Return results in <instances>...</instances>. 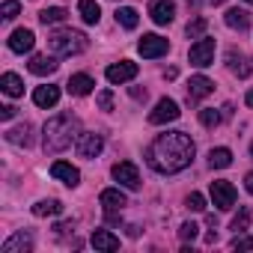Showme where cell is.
Listing matches in <instances>:
<instances>
[{"label": "cell", "mask_w": 253, "mask_h": 253, "mask_svg": "<svg viewBox=\"0 0 253 253\" xmlns=\"http://www.w3.org/2000/svg\"><path fill=\"white\" fill-rule=\"evenodd\" d=\"M194 140L191 134L185 131H167V134H158L149 149H146V161L155 173L161 176H173V173H182L191 161H194Z\"/></svg>", "instance_id": "cell-1"}, {"label": "cell", "mask_w": 253, "mask_h": 253, "mask_svg": "<svg viewBox=\"0 0 253 253\" xmlns=\"http://www.w3.org/2000/svg\"><path fill=\"white\" fill-rule=\"evenodd\" d=\"M72 140H78V119L72 113H57L54 119L45 122V137H42V149L48 155L66 152L72 146Z\"/></svg>", "instance_id": "cell-2"}, {"label": "cell", "mask_w": 253, "mask_h": 253, "mask_svg": "<svg viewBox=\"0 0 253 253\" xmlns=\"http://www.w3.org/2000/svg\"><path fill=\"white\" fill-rule=\"evenodd\" d=\"M51 51L54 54H60V57H72V54H81V51H86V45H89V39L81 33V30H60V33H54L51 36Z\"/></svg>", "instance_id": "cell-3"}, {"label": "cell", "mask_w": 253, "mask_h": 253, "mask_svg": "<svg viewBox=\"0 0 253 253\" xmlns=\"http://www.w3.org/2000/svg\"><path fill=\"white\" fill-rule=\"evenodd\" d=\"M188 60H191V66H200V69L211 66V63H214V39H211V36L197 39V42L191 45V51H188Z\"/></svg>", "instance_id": "cell-4"}, {"label": "cell", "mask_w": 253, "mask_h": 253, "mask_svg": "<svg viewBox=\"0 0 253 253\" xmlns=\"http://www.w3.org/2000/svg\"><path fill=\"white\" fill-rule=\"evenodd\" d=\"M137 51H140L146 60H158V57H164V54L170 51V42H167L164 36H158V33H143V39L137 42Z\"/></svg>", "instance_id": "cell-5"}, {"label": "cell", "mask_w": 253, "mask_h": 253, "mask_svg": "<svg viewBox=\"0 0 253 253\" xmlns=\"http://www.w3.org/2000/svg\"><path fill=\"white\" fill-rule=\"evenodd\" d=\"M113 179L119 182V185H125L128 191H137L140 188V170H137V164H131V161H119V164H113Z\"/></svg>", "instance_id": "cell-6"}, {"label": "cell", "mask_w": 253, "mask_h": 253, "mask_svg": "<svg viewBox=\"0 0 253 253\" xmlns=\"http://www.w3.org/2000/svg\"><path fill=\"white\" fill-rule=\"evenodd\" d=\"M101 149H104V140H101V134L84 131V134H78V140H75V152H78L81 158H95Z\"/></svg>", "instance_id": "cell-7"}, {"label": "cell", "mask_w": 253, "mask_h": 253, "mask_svg": "<svg viewBox=\"0 0 253 253\" xmlns=\"http://www.w3.org/2000/svg\"><path fill=\"white\" fill-rule=\"evenodd\" d=\"M179 104L173 101V98H161L158 104H155V110L149 113V122L152 125H164V122H173V119H179Z\"/></svg>", "instance_id": "cell-8"}, {"label": "cell", "mask_w": 253, "mask_h": 253, "mask_svg": "<svg viewBox=\"0 0 253 253\" xmlns=\"http://www.w3.org/2000/svg\"><path fill=\"white\" fill-rule=\"evenodd\" d=\"M211 92H214V81H209L206 75H194L188 81V104H197L200 98H206Z\"/></svg>", "instance_id": "cell-9"}, {"label": "cell", "mask_w": 253, "mask_h": 253, "mask_svg": "<svg viewBox=\"0 0 253 253\" xmlns=\"http://www.w3.org/2000/svg\"><path fill=\"white\" fill-rule=\"evenodd\" d=\"M211 200H214V206L217 209H232L235 206V188L229 185V182H223V179H217V182H211Z\"/></svg>", "instance_id": "cell-10"}, {"label": "cell", "mask_w": 253, "mask_h": 253, "mask_svg": "<svg viewBox=\"0 0 253 253\" xmlns=\"http://www.w3.org/2000/svg\"><path fill=\"white\" fill-rule=\"evenodd\" d=\"M98 203H101V209H104L107 214H113V211H122L125 206H128V197H125L119 188H104V191L98 194Z\"/></svg>", "instance_id": "cell-11"}, {"label": "cell", "mask_w": 253, "mask_h": 253, "mask_svg": "<svg viewBox=\"0 0 253 253\" xmlns=\"http://www.w3.org/2000/svg\"><path fill=\"white\" fill-rule=\"evenodd\" d=\"M107 81L110 84H125V81H131V78H137V63H131V60H122V63H113V66H107Z\"/></svg>", "instance_id": "cell-12"}, {"label": "cell", "mask_w": 253, "mask_h": 253, "mask_svg": "<svg viewBox=\"0 0 253 253\" xmlns=\"http://www.w3.org/2000/svg\"><path fill=\"white\" fill-rule=\"evenodd\" d=\"M149 18L155 21V24H170L173 18H176V6H173V0H152L149 3Z\"/></svg>", "instance_id": "cell-13"}, {"label": "cell", "mask_w": 253, "mask_h": 253, "mask_svg": "<svg viewBox=\"0 0 253 253\" xmlns=\"http://www.w3.org/2000/svg\"><path fill=\"white\" fill-rule=\"evenodd\" d=\"M51 176L60 179V182L69 185V188H78V182H81L78 167H72V164H66V161H54V164H51Z\"/></svg>", "instance_id": "cell-14"}, {"label": "cell", "mask_w": 253, "mask_h": 253, "mask_svg": "<svg viewBox=\"0 0 253 253\" xmlns=\"http://www.w3.org/2000/svg\"><path fill=\"white\" fill-rule=\"evenodd\" d=\"M33 42H36L33 30L21 27V30H15V33L9 36V51H15V54H27V51H33Z\"/></svg>", "instance_id": "cell-15"}, {"label": "cell", "mask_w": 253, "mask_h": 253, "mask_svg": "<svg viewBox=\"0 0 253 253\" xmlns=\"http://www.w3.org/2000/svg\"><path fill=\"white\" fill-rule=\"evenodd\" d=\"M57 101H60V86L45 84V86H36L33 89V104L36 107H54Z\"/></svg>", "instance_id": "cell-16"}, {"label": "cell", "mask_w": 253, "mask_h": 253, "mask_svg": "<svg viewBox=\"0 0 253 253\" xmlns=\"http://www.w3.org/2000/svg\"><path fill=\"white\" fill-rule=\"evenodd\" d=\"M30 247H33L30 232H15L12 238H6V241H3L0 253H30Z\"/></svg>", "instance_id": "cell-17"}, {"label": "cell", "mask_w": 253, "mask_h": 253, "mask_svg": "<svg viewBox=\"0 0 253 253\" xmlns=\"http://www.w3.org/2000/svg\"><path fill=\"white\" fill-rule=\"evenodd\" d=\"M57 60L54 57H48V54H36V57H30V63H27V69L33 72V75H39V78H45V75H54L57 72Z\"/></svg>", "instance_id": "cell-18"}, {"label": "cell", "mask_w": 253, "mask_h": 253, "mask_svg": "<svg viewBox=\"0 0 253 253\" xmlns=\"http://www.w3.org/2000/svg\"><path fill=\"white\" fill-rule=\"evenodd\" d=\"M226 66L238 75V78H247L253 75V60L247 54H235V51H226Z\"/></svg>", "instance_id": "cell-19"}, {"label": "cell", "mask_w": 253, "mask_h": 253, "mask_svg": "<svg viewBox=\"0 0 253 253\" xmlns=\"http://www.w3.org/2000/svg\"><path fill=\"white\" fill-rule=\"evenodd\" d=\"M6 140H9L12 146H30V143H33V125H30V122L15 125V128L6 131Z\"/></svg>", "instance_id": "cell-20"}, {"label": "cell", "mask_w": 253, "mask_h": 253, "mask_svg": "<svg viewBox=\"0 0 253 253\" xmlns=\"http://www.w3.org/2000/svg\"><path fill=\"white\" fill-rule=\"evenodd\" d=\"M89 241H92V247H95V250H104V253L119 250V238H116L113 232H107V229H95Z\"/></svg>", "instance_id": "cell-21"}, {"label": "cell", "mask_w": 253, "mask_h": 253, "mask_svg": "<svg viewBox=\"0 0 253 253\" xmlns=\"http://www.w3.org/2000/svg\"><path fill=\"white\" fill-rule=\"evenodd\" d=\"M92 86H95V81H92L89 75H72L69 84H66V89H69L72 95H89Z\"/></svg>", "instance_id": "cell-22"}, {"label": "cell", "mask_w": 253, "mask_h": 253, "mask_svg": "<svg viewBox=\"0 0 253 253\" xmlns=\"http://www.w3.org/2000/svg\"><path fill=\"white\" fill-rule=\"evenodd\" d=\"M0 89H3L6 95H12V98H18V95H24V81L15 72H6L3 78H0Z\"/></svg>", "instance_id": "cell-23"}, {"label": "cell", "mask_w": 253, "mask_h": 253, "mask_svg": "<svg viewBox=\"0 0 253 253\" xmlns=\"http://www.w3.org/2000/svg\"><path fill=\"white\" fill-rule=\"evenodd\" d=\"M223 21H226V27H232V30H238V33H244V30L250 27V15H247L244 9H226Z\"/></svg>", "instance_id": "cell-24"}, {"label": "cell", "mask_w": 253, "mask_h": 253, "mask_svg": "<svg viewBox=\"0 0 253 253\" xmlns=\"http://www.w3.org/2000/svg\"><path fill=\"white\" fill-rule=\"evenodd\" d=\"M33 214L36 217H57V214H63V203L60 200H39L33 206Z\"/></svg>", "instance_id": "cell-25"}, {"label": "cell", "mask_w": 253, "mask_h": 253, "mask_svg": "<svg viewBox=\"0 0 253 253\" xmlns=\"http://www.w3.org/2000/svg\"><path fill=\"white\" fill-rule=\"evenodd\" d=\"M78 12L86 24H98V18H101V9L95 0H78Z\"/></svg>", "instance_id": "cell-26"}, {"label": "cell", "mask_w": 253, "mask_h": 253, "mask_svg": "<svg viewBox=\"0 0 253 253\" xmlns=\"http://www.w3.org/2000/svg\"><path fill=\"white\" fill-rule=\"evenodd\" d=\"M137 21H140L137 9H131V6H119V9H116V24H122L125 30H134Z\"/></svg>", "instance_id": "cell-27"}, {"label": "cell", "mask_w": 253, "mask_h": 253, "mask_svg": "<svg viewBox=\"0 0 253 253\" xmlns=\"http://www.w3.org/2000/svg\"><path fill=\"white\" fill-rule=\"evenodd\" d=\"M209 164H211L214 170H223V167H229V164H232V152H229L226 146H217V149H211V152H209Z\"/></svg>", "instance_id": "cell-28"}, {"label": "cell", "mask_w": 253, "mask_h": 253, "mask_svg": "<svg viewBox=\"0 0 253 253\" xmlns=\"http://www.w3.org/2000/svg\"><path fill=\"white\" fill-rule=\"evenodd\" d=\"M66 18H69V12H66L63 6H51V9H42V12H39V21H42L45 27H48V24H63Z\"/></svg>", "instance_id": "cell-29"}, {"label": "cell", "mask_w": 253, "mask_h": 253, "mask_svg": "<svg viewBox=\"0 0 253 253\" xmlns=\"http://www.w3.org/2000/svg\"><path fill=\"white\" fill-rule=\"evenodd\" d=\"M229 229H235V232H244V229H250V209H247V206H241V211L232 217Z\"/></svg>", "instance_id": "cell-30"}, {"label": "cell", "mask_w": 253, "mask_h": 253, "mask_svg": "<svg viewBox=\"0 0 253 253\" xmlns=\"http://www.w3.org/2000/svg\"><path fill=\"white\" fill-rule=\"evenodd\" d=\"M206 27H209V21H206V18H194V21H188L185 33H188V39H203Z\"/></svg>", "instance_id": "cell-31"}, {"label": "cell", "mask_w": 253, "mask_h": 253, "mask_svg": "<svg viewBox=\"0 0 253 253\" xmlns=\"http://www.w3.org/2000/svg\"><path fill=\"white\" fill-rule=\"evenodd\" d=\"M200 122L206 125V128H217V125H220V113L214 107H203L200 110Z\"/></svg>", "instance_id": "cell-32"}, {"label": "cell", "mask_w": 253, "mask_h": 253, "mask_svg": "<svg viewBox=\"0 0 253 253\" xmlns=\"http://www.w3.org/2000/svg\"><path fill=\"white\" fill-rule=\"evenodd\" d=\"M179 235H182V241H194V238L200 235V226H197L194 220H188V223H182V229H179Z\"/></svg>", "instance_id": "cell-33"}, {"label": "cell", "mask_w": 253, "mask_h": 253, "mask_svg": "<svg viewBox=\"0 0 253 253\" xmlns=\"http://www.w3.org/2000/svg\"><path fill=\"white\" fill-rule=\"evenodd\" d=\"M0 12H3V18L6 21H12L18 12H21V6H18V0H3V9H0Z\"/></svg>", "instance_id": "cell-34"}, {"label": "cell", "mask_w": 253, "mask_h": 253, "mask_svg": "<svg viewBox=\"0 0 253 253\" xmlns=\"http://www.w3.org/2000/svg\"><path fill=\"white\" fill-rule=\"evenodd\" d=\"M188 209H191V211H203V209H206V197L194 191V194L188 197Z\"/></svg>", "instance_id": "cell-35"}, {"label": "cell", "mask_w": 253, "mask_h": 253, "mask_svg": "<svg viewBox=\"0 0 253 253\" xmlns=\"http://www.w3.org/2000/svg\"><path fill=\"white\" fill-rule=\"evenodd\" d=\"M98 107H101V110H113V92H110V89L98 92Z\"/></svg>", "instance_id": "cell-36"}, {"label": "cell", "mask_w": 253, "mask_h": 253, "mask_svg": "<svg viewBox=\"0 0 253 253\" xmlns=\"http://www.w3.org/2000/svg\"><path fill=\"white\" fill-rule=\"evenodd\" d=\"M232 247H235V250H253V235H250V238H235Z\"/></svg>", "instance_id": "cell-37"}, {"label": "cell", "mask_w": 253, "mask_h": 253, "mask_svg": "<svg viewBox=\"0 0 253 253\" xmlns=\"http://www.w3.org/2000/svg\"><path fill=\"white\" fill-rule=\"evenodd\" d=\"M15 113H18V107H12V104H3V107H0V119H3V122H9Z\"/></svg>", "instance_id": "cell-38"}, {"label": "cell", "mask_w": 253, "mask_h": 253, "mask_svg": "<svg viewBox=\"0 0 253 253\" xmlns=\"http://www.w3.org/2000/svg\"><path fill=\"white\" fill-rule=\"evenodd\" d=\"M69 229H75V223H57V226H54L57 235H63V232H69Z\"/></svg>", "instance_id": "cell-39"}, {"label": "cell", "mask_w": 253, "mask_h": 253, "mask_svg": "<svg viewBox=\"0 0 253 253\" xmlns=\"http://www.w3.org/2000/svg\"><path fill=\"white\" fill-rule=\"evenodd\" d=\"M244 188H247V194H253V173L244 176Z\"/></svg>", "instance_id": "cell-40"}, {"label": "cell", "mask_w": 253, "mask_h": 253, "mask_svg": "<svg viewBox=\"0 0 253 253\" xmlns=\"http://www.w3.org/2000/svg\"><path fill=\"white\" fill-rule=\"evenodd\" d=\"M131 95H134V98H146V89H137V86H134V89H131Z\"/></svg>", "instance_id": "cell-41"}, {"label": "cell", "mask_w": 253, "mask_h": 253, "mask_svg": "<svg viewBox=\"0 0 253 253\" xmlns=\"http://www.w3.org/2000/svg\"><path fill=\"white\" fill-rule=\"evenodd\" d=\"M244 104H247V107H253V89H250V92L244 95Z\"/></svg>", "instance_id": "cell-42"}, {"label": "cell", "mask_w": 253, "mask_h": 253, "mask_svg": "<svg viewBox=\"0 0 253 253\" xmlns=\"http://www.w3.org/2000/svg\"><path fill=\"white\" fill-rule=\"evenodd\" d=\"M211 3H214V6H220V3H226V0H211Z\"/></svg>", "instance_id": "cell-43"}, {"label": "cell", "mask_w": 253, "mask_h": 253, "mask_svg": "<svg viewBox=\"0 0 253 253\" xmlns=\"http://www.w3.org/2000/svg\"><path fill=\"white\" fill-rule=\"evenodd\" d=\"M244 3H250V6H253V0H244Z\"/></svg>", "instance_id": "cell-44"}, {"label": "cell", "mask_w": 253, "mask_h": 253, "mask_svg": "<svg viewBox=\"0 0 253 253\" xmlns=\"http://www.w3.org/2000/svg\"><path fill=\"white\" fill-rule=\"evenodd\" d=\"M250 155H253V143H250Z\"/></svg>", "instance_id": "cell-45"}]
</instances>
